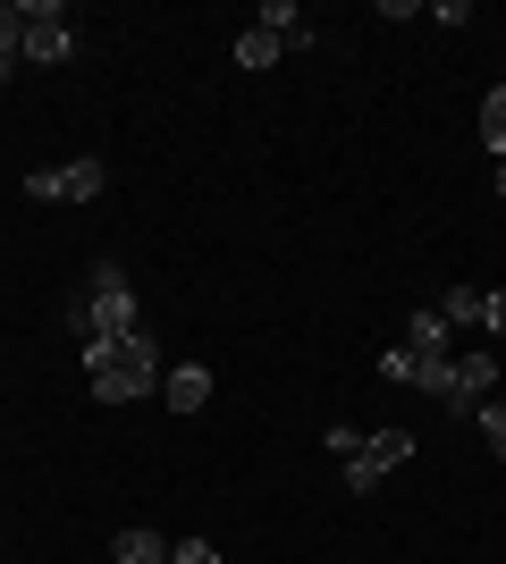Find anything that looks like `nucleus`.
I'll list each match as a JSON object with an SVG mask.
<instances>
[{
	"mask_svg": "<svg viewBox=\"0 0 506 564\" xmlns=\"http://www.w3.org/2000/svg\"><path fill=\"white\" fill-rule=\"evenodd\" d=\"M85 371H94V397L101 404H144L161 397V346H152V329L119 337V346H85Z\"/></svg>",
	"mask_w": 506,
	"mask_h": 564,
	"instance_id": "obj_1",
	"label": "nucleus"
},
{
	"mask_svg": "<svg viewBox=\"0 0 506 564\" xmlns=\"http://www.w3.org/2000/svg\"><path fill=\"white\" fill-rule=\"evenodd\" d=\"M68 329H76V346H119V337L144 329V321H136V295H127V270H119V261H94L85 295L68 304Z\"/></svg>",
	"mask_w": 506,
	"mask_h": 564,
	"instance_id": "obj_2",
	"label": "nucleus"
},
{
	"mask_svg": "<svg viewBox=\"0 0 506 564\" xmlns=\"http://www.w3.org/2000/svg\"><path fill=\"white\" fill-rule=\"evenodd\" d=\"M101 186H110V169L85 152V161H51V169H34L25 177V194L34 203H101Z\"/></svg>",
	"mask_w": 506,
	"mask_h": 564,
	"instance_id": "obj_3",
	"label": "nucleus"
},
{
	"mask_svg": "<svg viewBox=\"0 0 506 564\" xmlns=\"http://www.w3.org/2000/svg\"><path fill=\"white\" fill-rule=\"evenodd\" d=\"M68 51H76L68 9H60V0H25V51H18V59H34V68H60Z\"/></svg>",
	"mask_w": 506,
	"mask_h": 564,
	"instance_id": "obj_4",
	"label": "nucleus"
},
{
	"mask_svg": "<svg viewBox=\"0 0 506 564\" xmlns=\"http://www.w3.org/2000/svg\"><path fill=\"white\" fill-rule=\"evenodd\" d=\"M161 397H169V413H203V404H212V371H203V362H169Z\"/></svg>",
	"mask_w": 506,
	"mask_h": 564,
	"instance_id": "obj_5",
	"label": "nucleus"
},
{
	"mask_svg": "<svg viewBox=\"0 0 506 564\" xmlns=\"http://www.w3.org/2000/svg\"><path fill=\"white\" fill-rule=\"evenodd\" d=\"M397 346H413L422 362H448V354H456V329L439 321V304H422V312L406 321V337H397Z\"/></svg>",
	"mask_w": 506,
	"mask_h": 564,
	"instance_id": "obj_6",
	"label": "nucleus"
},
{
	"mask_svg": "<svg viewBox=\"0 0 506 564\" xmlns=\"http://www.w3.org/2000/svg\"><path fill=\"white\" fill-rule=\"evenodd\" d=\"M254 25H262V34H279V51H304V43H313V25H304V9H295V0H262V9H254Z\"/></svg>",
	"mask_w": 506,
	"mask_h": 564,
	"instance_id": "obj_7",
	"label": "nucleus"
},
{
	"mask_svg": "<svg viewBox=\"0 0 506 564\" xmlns=\"http://www.w3.org/2000/svg\"><path fill=\"white\" fill-rule=\"evenodd\" d=\"M363 464L380 471V480H388L397 464H413V430H372V438H363Z\"/></svg>",
	"mask_w": 506,
	"mask_h": 564,
	"instance_id": "obj_8",
	"label": "nucleus"
},
{
	"mask_svg": "<svg viewBox=\"0 0 506 564\" xmlns=\"http://www.w3.org/2000/svg\"><path fill=\"white\" fill-rule=\"evenodd\" d=\"M482 312H489V286H448V295H439V321H448V329H482Z\"/></svg>",
	"mask_w": 506,
	"mask_h": 564,
	"instance_id": "obj_9",
	"label": "nucleus"
},
{
	"mask_svg": "<svg viewBox=\"0 0 506 564\" xmlns=\"http://www.w3.org/2000/svg\"><path fill=\"white\" fill-rule=\"evenodd\" d=\"M270 59H288V51H279V34L245 25V34H237V68H270Z\"/></svg>",
	"mask_w": 506,
	"mask_h": 564,
	"instance_id": "obj_10",
	"label": "nucleus"
},
{
	"mask_svg": "<svg viewBox=\"0 0 506 564\" xmlns=\"http://www.w3.org/2000/svg\"><path fill=\"white\" fill-rule=\"evenodd\" d=\"M119 564H169L161 531H119Z\"/></svg>",
	"mask_w": 506,
	"mask_h": 564,
	"instance_id": "obj_11",
	"label": "nucleus"
},
{
	"mask_svg": "<svg viewBox=\"0 0 506 564\" xmlns=\"http://www.w3.org/2000/svg\"><path fill=\"white\" fill-rule=\"evenodd\" d=\"M422 371H431V362H422L413 346H388L380 354V379H397V388H422Z\"/></svg>",
	"mask_w": 506,
	"mask_h": 564,
	"instance_id": "obj_12",
	"label": "nucleus"
},
{
	"mask_svg": "<svg viewBox=\"0 0 506 564\" xmlns=\"http://www.w3.org/2000/svg\"><path fill=\"white\" fill-rule=\"evenodd\" d=\"M482 143L506 161V85H498V94H482Z\"/></svg>",
	"mask_w": 506,
	"mask_h": 564,
	"instance_id": "obj_13",
	"label": "nucleus"
},
{
	"mask_svg": "<svg viewBox=\"0 0 506 564\" xmlns=\"http://www.w3.org/2000/svg\"><path fill=\"white\" fill-rule=\"evenodd\" d=\"M25 51V0H0V59Z\"/></svg>",
	"mask_w": 506,
	"mask_h": 564,
	"instance_id": "obj_14",
	"label": "nucleus"
},
{
	"mask_svg": "<svg viewBox=\"0 0 506 564\" xmlns=\"http://www.w3.org/2000/svg\"><path fill=\"white\" fill-rule=\"evenodd\" d=\"M422 397H431V404H448V413H456V362H431V371H422Z\"/></svg>",
	"mask_w": 506,
	"mask_h": 564,
	"instance_id": "obj_15",
	"label": "nucleus"
},
{
	"mask_svg": "<svg viewBox=\"0 0 506 564\" xmlns=\"http://www.w3.org/2000/svg\"><path fill=\"white\" fill-rule=\"evenodd\" d=\"M473 422H482V438H489V455H498V464H506V404H498V397H489V404H482V413H473Z\"/></svg>",
	"mask_w": 506,
	"mask_h": 564,
	"instance_id": "obj_16",
	"label": "nucleus"
},
{
	"mask_svg": "<svg viewBox=\"0 0 506 564\" xmlns=\"http://www.w3.org/2000/svg\"><path fill=\"white\" fill-rule=\"evenodd\" d=\"M363 438H372V430H346V422H337V430H321V447H330L337 464H355V455H363Z\"/></svg>",
	"mask_w": 506,
	"mask_h": 564,
	"instance_id": "obj_17",
	"label": "nucleus"
},
{
	"mask_svg": "<svg viewBox=\"0 0 506 564\" xmlns=\"http://www.w3.org/2000/svg\"><path fill=\"white\" fill-rule=\"evenodd\" d=\"M169 564H219V547L212 540H177V547H169Z\"/></svg>",
	"mask_w": 506,
	"mask_h": 564,
	"instance_id": "obj_18",
	"label": "nucleus"
},
{
	"mask_svg": "<svg viewBox=\"0 0 506 564\" xmlns=\"http://www.w3.org/2000/svg\"><path fill=\"white\" fill-rule=\"evenodd\" d=\"M482 329H489V337H506V286H489V312H482Z\"/></svg>",
	"mask_w": 506,
	"mask_h": 564,
	"instance_id": "obj_19",
	"label": "nucleus"
},
{
	"mask_svg": "<svg viewBox=\"0 0 506 564\" xmlns=\"http://www.w3.org/2000/svg\"><path fill=\"white\" fill-rule=\"evenodd\" d=\"M498 203H506V161H498Z\"/></svg>",
	"mask_w": 506,
	"mask_h": 564,
	"instance_id": "obj_20",
	"label": "nucleus"
},
{
	"mask_svg": "<svg viewBox=\"0 0 506 564\" xmlns=\"http://www.w3.org/2000/svg\"><path fill=\"white\" fill-rule=\"evenodd\" d=\"M9 68H18V59H0V76H9Z\"/></svg>",
	"mask_w": 506,
	"mask_h": 564,
	"instance_id": "obj_21",
	"label": "nucleus"
},
{
	"mask_svg": "<svg viewBox=\"0 0 506 564\" xmlns=\"http://www.w3.org/2000/svg\"><path fill=\"white\" fill-rule=\"evenodd\" d=\"M498 404H506V379H498Z\"/></svg>",
	"mask_w": 506,
	"mask_h": 564,
	"instance_id": "obj_22",
	"label": "nucleus"
}]
</instances>
